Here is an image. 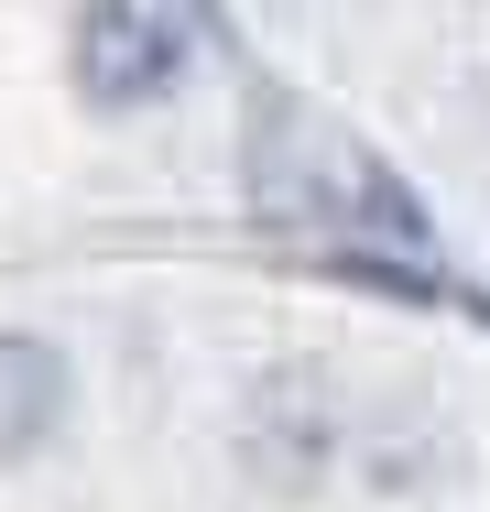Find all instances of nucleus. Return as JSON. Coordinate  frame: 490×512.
Wrapping results in <instances>:
<instances>
[{
	"mask_svg": "<svg viewBox=\"0 0 490 512\" xmlns=\"http://www.w3.org/2000/svg\"><path fill=\"white\" fill-rule=\"evenodd\" d=\"M186 55H196L186 11H153V0L88 11V33H77V66H88V88H98L109 109H142V99H164V88L186 77Z\"/></svg>",
	"mask_w": 490,
	"mask_h": 512,
	"instance_id": "nucleus-1",
	"label": "nucleus"
},
{
	"mask_svg": "<svg viewBox=\"0 0 490 512\" xmlns=\"http://www.w3.org/2000/svg\"><path fill=\"white\" fill-rule=\"evenodd\" d=\"M66 425V360L44 338H0V458L44 447Z\"/></svg>",
	"mask_w": 490,
	"mask_h": 512,
	"instance_id": "nucleus-2",
	"label": "nucleus"
}]
</instances>
